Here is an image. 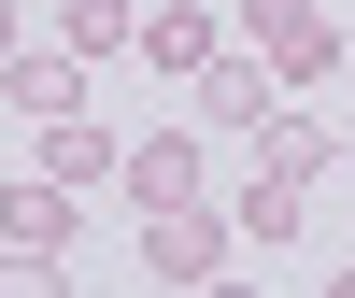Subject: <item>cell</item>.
I'll return each mask as SVG.
<instances>
[{
  "label": "cell",
  "instance_id": "8992f818",
  "mask_svg": "<svg viewBox=\"0 0 355 298\" xmlns=\"http://www.w3.org/2000/svg\"><path fill=\"white\" fill-rule=\"evenodd\" d=\"M114 185H128L142 213H171V199H199V142H185V128H142V142H128V170H114Z\"/></svg>",
  "mask_w": 355,
  "mask_h": 298
},
{
  "label": "cell",
  "instance_id": "7c38bea8",
  "mask_svg": "<svg viewBox=\"0 0 355 298\" xmlns=\"http://www.w3.org/2000/svg\"><path fill=\"white\" fill-rule=\"evenodd\" d=\"M15 43H28V28H15V0H0V71H15Z\"/></svg>",
  "mask_w": 355,
  "mask_h": 298
},
{
  "label": "cell",
  "instance_id": "30bf717a",
  "mask_svg": "<svg viewBox=\"0 0 355 298\" xmlns=\"http://www.w3.org/2000/svg\"><path fill=\"white\" fill-rule=\"evenodd\" d=\"M227 213H242V242H270V256H284V242H299V185H270V170H256V185H242V199H227Z\"/></svg>",
  "mask_w": 355,
  "mask_h": 298
},
{
  "label": "cell",
  "instance_id": "277c9868",
  "mask_svg": "<svg viewBox=\"0 0 355 298\" xmlns=\"http://www.w3.org/2000/svg\"><path fill=\"white\" fill-rule=\"evenodd\" d=\"M0 100H15L28 128H57V114H85V57H71V43H57V57H43V43H15V71H0Z\"/></svg>",
  "mask_w": 355,
  "mask_h": 298
},
{
  "label": "cell",
  "instance_id": "3957f363",
  "mask_svg": "<svg viewBox=\"0 0 355 298\" xmlns=\"http://www.w3.org/2000/svg\"><path fill=\"white\" fill-rule=\"evenodd\" d=\"M199 114H214V128H270V114H284V71L256 43H227L214 71H199Z\"/></svg>",
  "mask_w": 355,
  "mask_h": 298
},
{
  "label": "cell",
  "instance_id": "52a82bcc",
  "mask_svg": "<svg viewBox=\"0 0 355 298\" xmlns=\"http://www.w3.org/2000/svg\"><path fill=\"white\" fill-rule=\"evenodd\" d=\"M43 170H57V185H114V170H128V142H114L100 114H57V128H43Z\"/></svg>",
  "mask_w": 355,
  "mask_h": 298
},
{
  "label": "cell",
  "instance_id": "8fae6325",
  "mask_svg": "<svg viewBox=\"0 0 355 298\" xmlns=\"http://www.w3.org/2000/svg\"><path fill=\"white\" fill-rule=\"evenodd\" d=\"M114 43H142L128 0H71V57H114Z\"/></svg>",
  "mask_w": 355,
  "mask_h": 298
},
{
  "label": "cell",
  "instance_id": "6da1fadb",
  "mask_svg": "<svg viewBox=\"0 0 355 298\" xmlns=\"http://www.w3.org/2000/svg\"><path fill=\"white\" fill-rule=\"evenodd\" d=\"M227 256H242V213H214V199H171V213H142V270H157V284H214Z\"/></svg>",
  "mask_w": 355,
  "mask_h": 298
},
{
  "label": "cell",
  "instance_id": "5b68a950",
  "mask_svg": "<svg viewBox=\"0 0 355 298\" xmlns=\"http://www.w3.org/2000/svg\"><path fill=\"white\" fill-rule=\"evenodd\" d=\"M71 185H57V170H28V185H0V242H28V256H71Z\"/></svg>",
  "mask_w": 355,
  "mask_h": 298
},
{
  "label": "cell",
  "instance_id": "7a4b0ae2",
  "mask_svg": "<svg viewBox=\"0 0 355 298\" xmlns=\"http://www.w3.org/2000/svg\"><path fill=\"white\" fill-rule=\"evenodd\" d=\"M242 43L270 57L284 85H327V71H341V28H327V0H242Z\"/></svg>",
  "mask_w": 355,
  "mask_h": 298
},
{
  "label": "cell",
  "instance_id": "9c48e42d",
  "mask_svg": "<svg viewBox=\"0 0 355 298\" xmlns=\"http://www.w3.org/2000/svg\"><path fill=\"white\" fill-rule=\"evenodd\" d=\"M256 170H270V185H327V128H313V114H270V128H256Z\"/></svg>",
  "mask_w": 355,
  "mask_h": 298
},
{
  "label": "cell",
  "instance_id": "ba28073f",
  "mask_svg": "<svg viewBox=\"0 0 355 298\" xmlns=\"http://www.w3.org/2000/svg\"><path fill=\"white\" fill-rule=\"evenodd\" d=\"M142 57H157V71H185V85H199V71H214L227 43H214V15H199V0H157V15H142Z\"/></svg>",
  "mask_w": 355,
  "mask_h": 298
}]
</instances>
